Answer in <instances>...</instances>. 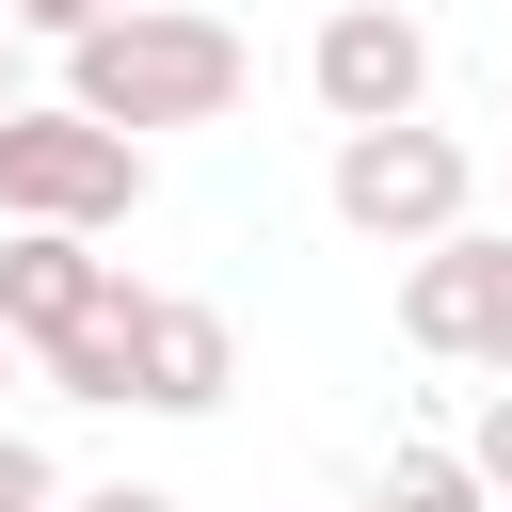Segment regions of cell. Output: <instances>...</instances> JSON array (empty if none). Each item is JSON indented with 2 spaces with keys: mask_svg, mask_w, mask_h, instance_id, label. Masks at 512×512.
<instances>
[{
  "mask_svg": "<svg viewBox=\"0 0 512 512\" xmlns=\"http://www.w3.org/2000/svg\"><path fill=\"white\" fill-rule=\"evenodd\" d=\"M32 368H48L64 400H128V368H144V288H112V304H96L80 336H48Z\"/></svg>",
  "mask_w": 512,
  "mask_h": 512,
  "instance_id": "8",
  "label": "cell"
},
{
  "mask_svg": "<svg viewBox=\"0 0 512 512\" xmlns=\"http://www.w3.org/2000/svg\"><path fill=\"white\" fill-rule=\"evenodd\" d=\"M144 208V128H112V112H0V224H80V240H112Z\"/></svg>",
  "mask_w": 512,
  "mask_h": 512,
  "instance_id": "2",
  "label": "cell"
},
{
  "mask_svg": "<svg viewBox=\"0 0 512 512\" xmlns=\"http://www.w3.org/2000/svg\"><path fill=\"white\" fill-rule=\"evenodd\" d=\"M304 80H320V112H336V128H400V112L432 96V32H416L400 0H336V16H320V48H304Z\"/></svg>",
  "mask_w": 512,
  "mask_h": 512,
  "instance_id": "4",
  "label": "cell"
},
{
  "mask_svg": "<svg viewBox=\"0 0 512 512\" xmlns=\"http://www.w3.org/2000/svg\"><path fill=\"white\" fill-rule=\"evenodd\" d=\"M112 288H128V272H112L80 224H16V240H0V320H16L32 352H48V336H80Z\"/></svg>",
  "mask_w": 512,
  "mask_h": 512,
  "instance_id": "6",
  "label": "cell"
},
{
  "mask_svg": "<svg viewBox=\"0 0 512 512\" xmlns=\"http://www.w3.org/2000/svg\"><path fill=\"white\" fill-rule=\"evenodd\" d=\"M0 512H64V464H48L32 432H0Z\"/></svg>",
  "mask_w": 512,
  "mask_h": 512,
  "instance_id": "10",
  "label": "cell"
},
{
  "mask_svg": "<svg viewBox=\"0 0 512 512\" xmlns=\"http://www.w3.org/2000/svg\"><path fill=\"white\" fill-rule=\"evenodd\" d=\"M240 384V336H224V304H176V288H144V368H128V400L144 416H208Z\"/></svg>",
  "mask_w": 512,
  "mask_h": 512,
  "instance_id": "7",
  "label": "cell"
},
{
  "mask_svg": "<svg viewBox=\"0 0 512 512\" xmlns=\"http://www.w3.org/2000/svg\"><path fill=\"white\" fill-rule=\"evenodd\" d=\"M0 16H16V32H48V48H80V32H96V16H128V0H0Z\"/></svg>",
  "mask_w": 512,
  "mask_h": 512,
  "instance_id": "11",
  "label": "cell"
},
{
  "mask_svg": "<svg viewBox=\"0 0 512 512\" xmlns=\"http://www.w3.org/2000/svg\"><path fill=\"white\" fill-rule=\"evenodd\" d=\"M464 464H480V480H496V496H512V384H496V400H480V432H464Z\"/></svg>",
  "mask_w": 512,
  "mask_h": 512,
  "instance_id": "12",
  "label": "cell"
},
{
  "mask_svg": "<svg viewBox=\"0 0 512 512\" xmlns=\"http://www.w3.org/2000/svg\"><path fill=\"white\" fill-rule=\"evenodd\" d=\"M368 512H496V480L464 464V448H384V496Z\"/></svg>",
  "mask_w": 512,
  "mask_h": 512,
  "instance_id": "9",
  "label": "cell"
},
{
  "mask_svg": "<svg viewBox=\"0 0 512 512\" xmlns=\"http://www.w3.org/2000/svg\"><path fill=\"white\" fill-rule=\"evenodd\" d=\"M64 512H176L160 480H96V496H64Z\"/></svg>",
  "mask_w": 512,
  "mask_h": 512,
  "instance_id": "13",
  "label": "cell"
},
{
  "mask_svg": "<svg viewBox=\"0 0 512 512\" xmlns=\"http://www.w3.org/2000/svg\"><path fill=\"white\" fill-rule=\"evenodd\" d=\"M464 192H480V176H464L448 128H416V112H400V128H336V224H352V240H400V256H416V240L464 224Z\"/></svg>",
  "mask_w": 512,
  "mask_h": 512,
  "instance_id": "3",
  "label": "cell"
},
{
  "mask_svg": "<svg viewBox=\"0 0 512 512\" xmlns=\"http://www.w3.org/2000/svg\"><path fill=\"white\" fill-rule=\"evenodd\" d=\"M0 112H16V96H0Z\"/></svg>",
  "mask_w": 512,
  "mask_h": 512,
  "instance_id": "15",
  "label": "cell"
},
{
  "mask_svg": "<svg viewBox=\"0 0 512 512\" xmlns=\"http://www.w3.org/2000/svg\"><path fill=\"white\" fill-rule=\"evenodd\" d=\"M240 80H256V48H240L208 0H128V16H96V32L64 48V96L112 112V128H224Z\"/></svg>",
  "mask_w": 512,
  "mask_h": 512,
  "instance_id": "1",
  "label": "cell"
},
{
  "mask_svg": "<svg viewBox=\"0 0 512 512\" xmlns=\"http://www.w3.org/2000/svg\"><path fill=\"white\" fill-rule=\"evenodd\" d=\"M400 336L416 352H464V368H496V336H512V240H416V272H400Z\"/></svg>",
  "mask_w": 512,
  "mask_h": 512,
  "instance_id": "5",
  "label": "cell"
},
{
  "mask_svg": "<svg viewBox=\"0 0 512 512\" xmlns=\"http://www.w3.org/2000/svg\"><path fill=\"white\" fill-rule=\"evenodd\" d=\"M16 368H32V336H16V320H0V384H16Z\"/></svg>",
  "mask_w": 512,
  "mask_h": 512,
  "instance_id": "14",
  "label": "cell"
}]
</instances>
